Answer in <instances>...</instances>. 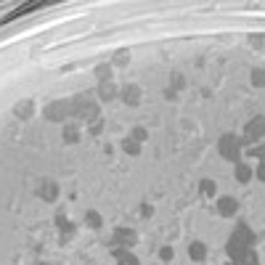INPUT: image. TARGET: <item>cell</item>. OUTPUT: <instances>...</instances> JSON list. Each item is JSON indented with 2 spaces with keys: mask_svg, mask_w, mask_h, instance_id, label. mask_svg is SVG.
Listing matches in <instances>:
<instances>
[{
  "mask_svg": "<svg viewBox=\"0 0 265 265\" xmlns=\"http://www.w3.org/2000/svg\"><path fill=\"white\" fill-rule=\"evenodd\" d=\"M69 112H72V117H80V119H101V109H98V103L93 101L90 96H77L72 103H69Z\"/></svg>",
  "mask_w": 265,
  "mask_h": 265,
  "instance_id": "6da1fadb",
  "label": "cell"
},
{
  "mask_svg": "<svg viewBox=\"0 0 265 265\" xmlns=\"http://www.w3.org/2000/svg\"><path fill=\"white\" fill-rule=\"evenodd\" d=\"M218 151L223 159H231V162H236L238 154H242V138L233 136V132H225V136L218 141Z\"/></svg>",
  "mask_w": 265,
  "mask_h": 265,
  "instance_id": "7a4b0ae2",
  "label": "cell"
},
{
  "mask_svg": "<svg viewBox=\"0 0 265 265\" xmlns=\"http://www.w3.org/2000/svg\"><path fill=\"white\" fill-rule=\"evenodd\" d=\"M43 117L50 119V122H64L66 117H72V112H69V101H50L45 109H43Z\"/></svg>",
  "mask_w": 265,
  "mask_h": 265,
  "instance_id": "3957f363",
  "label": "cell"
},
{
  "mask_svg": "<svg viewBox=\"0 0 265 265\" xmlns=\"http://www.w3.org/2000/svg\"><path fill=\"white\" fill-rule=\"evenodd\" d=\"M225 252H228V257H231V262H242L244 257H247V252H249V244L244 242V238H238L236 233L228 238V244H225Z\"/></svg>",
  "mask_w": 265,
  "mask_h": 265,
  "instance_id": "277c9868",
  "label": "cell"
},
{
  "mask_svg": "<svg viewBox=\"0 0 265 265\" xmlns=\"http://www.w3.org/2000/svg\"><path fill=\"white\" fill-rule=\"evenodd\" d=\"M132 244H138V233L132 228H114V236H112V247H122V249H130Z\"/></svg>",
  "mask_w": 265,
  "mask_h": 265,
  "instance_id": "5b68a950",
  "label": "cell"
},
{
  "mask_svg": "<svg viewBox=\"0 0 265 265\" xmlns=\"http://www.w3.org/2000/svg\"><path fill=\"white\" fill-rule=\"evenodd\" d=\"M255 141H262V117H255V119H252V122L244 127L242 143H255Z\"/></svg>",
  "mask_w": 265,
  "mask_h": 265,
  "instance_id": "8992f818",
  "label": "cell"
},
{
  "mask_svg": "<svg viewBox=\"0 0 265 265\" xmlns=\"http://www.w3.org/2000/svg\"><path fill=\"white\" fill-rule=\"evenodd\" d=\"M218 212H220L223 218H233L236 212H238V202H236L233 196H220L218 199Z\"/></svg>",
  "mask_w": 265,
  "mask_h": 265,
  "instance_id": "52a82bcc",
  "label": "cell"
},
{
  "mask_svg": "<svg viewBox=\"0 0 265 265\" xmlns=\"http://www.w3.org/2000/svg\"><path fill=\"white\" fill-rule=\"evenodd\" d=\"M119 98H122L127 106H138L141 103V88L138 85H125L119 90Z\"/></svg>",
  "mask_w": 265,
  "mask_h": 265,
  "instance_id": "ba28073f",
  "label": "cell"
},
{
  "mask_svg": "<svg viewBox=\"0 0 265 265\" xmlns=\"http://www.w3.org/2000/svg\"><path fill=\"white\" fill-rule=\"evenodd\" d=\"M37 196H43V202H56L59 199V186L53 180H43V186L37 189Z\"/></svg>",
  "mask_w": 265,
  "mask_h": 265,
  "instance_id": "9c48e42d",
  "label": "cell"
},
{
  "mask_svg": "<svg viewBox=\"0 0 265 265\" xmlns=\"http://www.w3.org/2000/svg\"><path fill=\"white\" fill-rule=\"evenodd\" d=\"M96 96H98V101H114L117 96H119V88L114 85V83H101L98 85V90H96Z\"/></svg>",
  "mask_w": 265,
  "mask_h": 265,
  "instance_id": "30bf717a",
  "label": "cell"
},
{
  "mask_svg": "<svg viewBox=\"0 0 265 265\" xmlns=\"http://www.w3.org/2000/svg\"><path fill=\"white\" fill-rule=\"evenodd\" d=\"M112 255H114V260H117L119 265H141V262H138V257L132 255V252L122 249V247H112Z\"/></svg>",
  "mask_w": 265,
  "mask_h": 265,
  "instance_id": "8fae6325",
  "label": "cell"
},
{
  "mask_svg": "<svg viewBox=\"0 0 265 265\" xmlns=\"http://www.w3.org/2000/svg\"><path fill=\"white\" fill-rule=\"evenodd\" d=\"M189 257L196 260V262H202L207 257V244L204 242H191L189 244Z\"/></svg>",
  "mask_w": 265,
  "mask_h": 265,
  "instance_id": "7c38bea8",
  "label": "cell"
},
{
  "mask_svg": "<svg viewBox=\"0 0 265 265\" xmlns=\"http://www.w3.org/2000/svg\"><path fill=\"white\" fill-rule=\"evenodd\" d=\"M85 225H88V228H93V231H98L101 225H103L101 212H96V209H88V212H85Z\"/></svg>",
  "mask_w": 265,
  "mask_h": 265,
  "instance_id": "4fadbf2b",
  "label": "cell"
},
{
  "mask_svg": "<svg viewBox=\"0 0 265 265\" xmlns=\"http://www.w3.org/2000/svg\"><path fill=\"white\" fill-rule=\"evenodd\" d=\"M13 114H16V117H21V119L32 117V114H35V106H32V101H21V103H16V109H13Z\"/></svg>",
  "mask_w": 265,
  "mask_h": 265,
  "instance_id": "5bb4252c",
  "label": "cell"
},
{
  "mask_svg": "<svg viewBox=\"0 0 265 265\" xmlns=\"http://www.w3.org/2000/svg\"><path fill=\"white\" fill-rule=\"evenodd\" d=\"M233 233H236L238 238H244V242H247L249 247H252V244H255V233H252V231L247 228V223H238V225H236V231H233Z\"/></svg>",
  "mask_w": 265,
  "mask_h": 265,
  "instance_id": "9a60e30c",
  "label": "cell"
},
{
  "mask_svg": "<svg viewBox=\"0 0 265 265\" xmlns=\"http://www.w3.org/2000/svg\"><path fill=\"white\" fill-rule=\"evenodd\" d=\"M236 180L249 183V180H252V167L244 165V162H236Z\"/></svg>",
  "mask_w": 265,
  "mask_h": 265,
  "instance_id": "2e32d148",
  "label": "cell"
},
{
  "mask_svg": "<svg viewBox=\"0 0 265 265\" xmlns=\"http://www.w3.org/2000/svg\"><path fill=\"white\" fill-rule=\"evenodd\" d=\"M122 151H127V154H132V156H138V154H141V143H138L136 138L127 136V138L122 141Z\"/></svg>",
  "mask_w": 265,
  "mask_h": 265,
  "instance_id": "e0dca14e",
  "label": "cell"
},
{
  "mask_svg": "<svg viewBox=\"0 0 265 265\" xmlns=\"http://www.w3.org/2000/svg\"><path fill=\"white\" fill-rule=\"evenodd\" d=\"M64 141L66 143H77L80 141V127L77 125H66L64 127Z\"/></svg>",
  "mask_w": 265,
  "mask_h": 265,
  "instance_id": "ac0fdd59",
  "label": "cell"
},
{
  "mask_svg": "<svg viewBox=\"0 0 265 265\" xmlns=\"http://www.w3.org/2000/svg\"><path fill=\"white\" fill-rule=\"evenodd\" d=\"M96 77L101 80V83H112V66L109 64H98L96 66Z\"/></svg>",
  "mask_w": 265,
  "mask_h": 265,
  "instance_id": "d6986e66",
  "label": "cell"
},
{
  "mask_svg": "<svg viewBox=\"0 0 265 265\" xmlns=\"http://www.w3.org/2000/svg\"><path fill=\"white\" fill-rule=\"evenodd\" d=\"M130 64V53L127 50H117L114 53V66H127Z\"/></svg>",
  "mask_w": 265,
  "mask_h": 265,
  "instance_id": "ffe728a7",
  "label": "cell"
},
{
  "mask_svg": "<svg viewBox=\"0 0 265 265\" xmlns=\"http://www.w3.org/2000/svg\"><path fill=\"white\" fill-rule=\"evenodd\" d=\"M56 225H59V228H61L64 233H74V225H72L69 220H66L64 215H56Z\"/></svg>",
  "mask_w": 265,
  "mask_h": 265,
  "instance_id": "44dd1931",
  "label": "cell"
},
{
  "mask_svg": "<svg viewBox=\"0 0 265 265\" xmlns=\"http://www.w3.org/2000/svg\"><path fill=\"white\" fill-rule=\"evenodd\" d=\"M199 191H202L204 196H212V194H215V183H212V180H202V183H199Z\"/></svg>",
  "mask_w": 265,
  "mask_h": 265,
  "instance_id": "7402d4cb",
  "label": "cell"
},
{
  "mask_svg": "<svg viewBox=\"0 0 265 265\" xmlns=\"http://www.w3.org/2000/svg\"><path fill=\"white\" fill-rule=\"evenodd\" d=\"M130 138H136L138 143H143L146 138H149V132H146V127H136V130L130 132Z\"/></svg>",
  "mask_w": 265,
  "mask_h": 265,
  "instance_id": "603a6c76",
  "label": "cell"
},
{
  "mask_svg": "<svg viewBox=\"0 0 265 265\" xmlns=\"http://www.w3.org/2000/svg\"><path fill=\"white\" fill-rule=\"evenodd\" d=\"M238 265H260V260H257V255H255V252H247V257L242 260V262H238Z\"/></svg>",
  "mask_w": 265,
  "mask_h": 265,
  "instance_id": "cb8c5ba5",
  "label": "cell"
},
{
  "mask_svg": "<svg viewBox=\"0 0 265 265\" xmlns=\"http://www.w3.org/2000/svg\"><path fill=\"white\" fill-rule=\"evenodd\" d=\"M101 130H103V119H96V122L90 125V132L93 136H101Z\"/></svg>",
  "mask_w": 265,
  "mask_h": 265,
  "instance_id": "d4e9b609",
  "label": "cell"
},
{
  "mask_svg": "<svg viewBox=\"0 0 265 265\" xmlns=\"http://www.w3.org/2000/svg\"><path fill=\"white\" fill-rule=\"evenodd\" d=\"M172 255H175L172 247H162V249H159V257H162V260H172Z\"/></svg>",
  "mask_w": 265,
  "mask_h": 265,
  "instance_id": "484cf974",
  "label": "cell"
},
{
  "mask_svg": "<svg viewBox=\"0 0 265 265\" xmlns=\"http://www.w3.org/2000/svg\"><path fill=\"white\" fill-rule=\"evenodd\" d=\"M252 83H255L257 88L262 85V69H255V72H252Z\"/></svg>",
  "mask_w": 265,
  "mask_h": 265,
  "instance_id": "4316f807",
  "label": "cell"
},
{
  "mask_svg": "<svg viewBox=\"0 0 265 265\" xmlns=\"http://www.w3.org/2000/svg\"><path fill=\"white\" fill-rule=\"evenodd\" d=\"M151 212H154L151 204H143V207H141V215H151Z\"/></svg>",
  "mask_w": 265,
  "mask_h": 265,
  "instance_id": "83f0119b",
  "label": "cell"
},
{
  "mask_svg": "<svg viewBox=\"0 0 265 265\" xmlns=\"http://www.w3.org/2000/svg\"><path fill=\"white\" fill-rule=\"evenodd\" d=\"M225 265H236V262H225Z\"/></svg>",
  "mask_w": 265,
  "mask_h": 265,
  "instance_id": "f1b7e54d",
  "label": "cell"
}]
</instances>
